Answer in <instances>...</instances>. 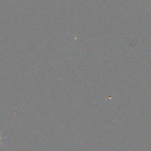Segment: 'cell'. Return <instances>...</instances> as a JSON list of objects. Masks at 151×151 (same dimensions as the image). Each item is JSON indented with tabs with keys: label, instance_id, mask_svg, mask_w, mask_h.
I'll list each match as a JSON object with an SVG mask.
<instances>
[{
	"label": "cell",
	"instance_id": "obj_1",
	"mask_svg": "<svg viewBox=\"0 0 151 151\" xmlns=\"http://www.w3.org/2000/svg\"><path fill=\"white\" fill-rule=\"evenodd\" d=\"M0 139H1V137H0Z\"/></svg>",
	"mask_w": 151,
	"mask_h": 151
}]
</instances>
